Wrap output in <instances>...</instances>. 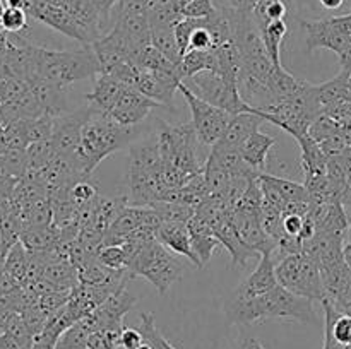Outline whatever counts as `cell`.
Segmentation results:
<instances>
[{"label":"cell","mask_w":351,"mask_h":349,"mask_svg":"<svg viewBox=\"0 0 351 349\" xmlns=\"http://www.w3.org/2000/svg\"><path fill=\"white\" fill-rule=\"evenodd\" d=\"M228 317L235 324L245 325L267 320V318H290L302 324H314L317 320L314 301L291 293L281 284L252 300H233L232 298Z\"/></svg>","instance_id":"obj_1"},{"label":"cell","mask_w":351,"mask_h":349,"mask_svg":"<svg viewBox=\"0 0 351 349\" xmlns=\"http://www.w3.org/2000/svg\"><path fill=\"white\" fill-rule=\"evenodd\" d=\"M134 137L132 127L119 125L110 120L108 116L93 113L91 118L82 129L81 146H79L77 157L82 171L91 177L99 163L113 153L127 147Z\"/></svg>","instance_id":"obj_2"},{"label":"cell","mask_w":351,"mask_h":349,"mask_svg":"<svg viewBox=\"0 0 351 349\" xmlns=\"http://www.w3.org/2000/svg\"><path fill=\"white\" fill-rule=\"evenodd\" d=\"M99 74V64L91 44H82L79 50H48L38 47L36 79L71 86L82 79ZM34 79V81H36Z\"/></svg>","instance_id":"obj_3"},{"label":"cell","mask_w":351,"mask_h":349,"mask_svg":"<svg viewBox=\"0 0 351 349\" xmlns=\"http://www.w3.org/2000/svg\"><path fill=\"white\" fill-rule=\"evenodd\" d=\"M158 147L165 166H173L185 174L189 181L204 173V164L199 163L195 142H199L192 122L180 125H161L158 133Z\"/></svg>","instance_id":"obj_4"},{"label":"cell","mask_w":351,"mask_h":349,"mask_svg":"<svg viewBox=\"0 0 351 349\" xmlns=\"http://www.w3.org/2000/svg\"><path fill=\"white\" fill-rule=\"evenodd\" d=\"M127 270L134 277L139 276L149 281L163 296L180 279L184 274V266L177 257L168 252L167 246L161 245L158 240H153L132 257Z\"/></svg>","instance_id":"obj_5"},{"label":"cell","mask_w":351,"mask_h":349,"mask_svg":"<svg viewBox=\"0 0 351 349\" xmlns=\"http://www.w3.org/2000/svg\"><path fill=\"white\" fill-rule=\"evenodd\" d=\"M278 283L291 293L311 301H322L328 298L321 267L304 253L290 255L276 263Z\"/></svg>","instance_id":"obj_6"},{"label":"cell","mask_w":351,"mask_h":349,"mask_svg":"<svg viewBox=\"0 0 351 349\" xmlns=\"http://www.w3.org/2000/svg\"><path fill=\"white\" fill-rule=\"evenodd\" d=\"M189 89L202 98L204 101L211 103L213 106L225 109L230 115H239V113L252 112V106L247 105L239 92V84L237 79L226 77V75L218 74L213 70H204L195 74L194 77L189 79Z\"/></svg>","instance_id":"obj_7"},{"label":"cell","mask_w":351,"mask_h":349,"mask_svg":"<svg viewBox=\"0 0 351 349\" xmlns=\"http://www.w3.org/2000/svg\"><path fill=\"white\" fill-rule=\"evenodd\" d=\"M300 24L307 33L308 51L328 48L339 57L351 47V12L315 21L302 19Z\"/></svg>","instance_id":"obj_8"},{"label":"cell","mask_w":351,"mask_h":349,"mask_svg":"<svg viewBox=\"0 0 351 349\" xmlns=\"http://www.w3.org/2000/svg\"><path fill=\"white\" fill-rule=\"evenodd\" d=\"M178 91L182 92V96L187 101L189 108H191L192 125H194L195 133H197L199 144L215 146L218 140H221L223 133H225L226 127H228L233 115H230L225 109L218 108V106H213L211 103L199 98L184 82L180 84Z\"/></svg>","instance_id":"obj_9"},{"label":"cell","mask_w":351,"mask_h":349,"mask_svg":"<svg viewBox=\"0 0 351 349\" xmlns=\"http://www.w3.org/2000/svg\"><path fill=\"white\" fill-rule=\"evenodd\" d=\"M137 296L127 291V286H122L119 291L112 294L101 307L96 308L93 313L84 317L82 320L86 322L91 332L99 331H123V317L136 307Z\"/></svg>","instance_id":"obj_10"},{"label":"cell","mask_w":351,"mask_h":349,"mask_svg":"<svg viewBox=\"0 0 351 349\" xmlns=\"http://www.w3.org/2000/svg\"><path fill=\"white\" fill-rule=\"evenodd\" d=\"M93 113H95V109L91 106H84V108H79L72 113H64L60 116H55L51 142L57 147L58 154H64V156L75 159L79 163L77 151L79 146H81L82 129H84L88 120L93 116Z\"/></svg>","instance_id":"obj_11"},{"label":"cell","mask_w":351,"mask_h":349,"mask_svg":"<svg viewBox=\"0 0 351 349\" xmlns=\"http://www.w3.org/2000/svg\"><path fill=\"white\" fill-rule=\"evenodd\" d=\"M158 106L160 105L156 101L144 96L143 92L136 91L132 88H125L112 112L105 116H108L110 120L117 122L119 125L132 127L136 123L143 122L149 115L151 109L158 108Z\"/></svg>","instance_id":"obj_12"},{"label":"cell","mask_w":351,"mask_h":349,"mask_svg":"<svg viewBox=\"0 0 351 349\" xmlns=\"http://www.w3.org/2000/svg\"><path fill=\"white\" fill-rule=\"evenodd\" d=\"M26 12L27 16L40 21V23L47 24V26L51 27V29L58 31V33L65 34V36L79 41V43L89 44L88 40H86L84 33L81 31V27H79L77 23L74 21V17H72L65 9L51 5V3L45 2V0H38V2H34L33 5L27 7Z\"/></svg>","instance_id":"obj_13"},{"label":"cell","mask_w":351,"mask_h":349,"mask_svg":"<svg viewBox=\"0 0 351 349\" xmlns=\"http://www.w3.org/2000/svg\"><path fill=\"white\" fill-rule=\"evenodd\" d=\"M228 219L235 224V228L239 229L243 242H245L254 252H257L259 255H273L278 243L276 240H273L266 231H264L263 224H261V216H245L239 214V212L235 211H230Z\"/></svg>","instance_id":"obj_14"},{"label":"cell","mask_w":351,"mask_h":349,"mask_svg":"<svg viewBox=\"0 0 351 349\" xmlns=\"http://www.w3.org/2000/svg\"><path fill=\"white\" fill-rule=\"evenodd\" d=\"M324 308V348L322 349H351V315L339 311L326 298Z\"/></svg>","instance_id":"obj_15"},{"label":"cell","mask_w":351,"mask_h":349,"mask_svg":"<svg viewBox=\"0 0 351 349\" xmlns=\"http://www.w3.org/2000/svg\"><path fill=\"white\" fill-rule=\"evenodd\" d=\"M276 266L269 255H261L259 266L252 274L239 286L233 294V300H252V298L266 294L273 287L278 286Z\"/></svg>","instance_id":"obj_16"},{"label":"cell","mask_w":351,"mask_h":349,"mask_svg":"<svg viewBox=\"0 0 351 349\" xmlns=\"http://www.w3.org/2000/svg\"><path fill=\"white\" fill-rule=\"evenodd\" d=\"M206 161L215 164V166L221 168L223 171H226L232 177H242L247 178V180H257L261 177V171H257L256 168H252L243 159L239 147L216 142L215 146H211V153H209Z\"/></svg>","instance_id":"obj_17"},{"label":"cell","mask_w":351,"mask_h":349,"mask_svg":"<svg viewBox=\"0 0 351 349\" xmlns=\"http://www.w3.org/2000/svg\"><path fill=\"white\" fill-rule=\"evenodd\" d=\"M29 89L43 115H64L67 108V86L47 79H36L29 82Z\"/></svg>","instance_id":"obj_18"},{"label":"cell","mask_w":351,"mask_h":349,"mask_svg":"<svg viewBox=\"0 0 351 349\" xmlns=\"http://www.w3.org/2000/svg\"><path fill=\"white\" fill-rule=\"evenodd\" d=\"M123 89H125V86L119 79L113 77V75L98 74L96 75L95 88H93L91 92L86 94L88 106H91L95 109V113L108 115L113 109V106L117 105V101H119Z\"/></svg>","instance_id":"obj_19"},{"label":"cell","mask_w":351,"mask_h":349,"mask_svg":"<svg viewBox=\"0 0 351 349\" xmlns=\"http://www.w3.org/2000/svg\"><path fill=\"white\" fill-rule=\"evenodd\" d=\"M156 238L161 245H165L173 253L187 257L197 267V259H195L194 252H192L191 233H189V228L185 222H161V226L156 231Z\"/></svg>","instance_id":"obj_20"},{"label":"cell","mask_w":351,"mask_h":349,"mask_svg":"<svg viewBox=\"0 0 351 349\" xmlns=\"http://www.w3.org/2000/svg\"><path fill=\"white\" fill-rule=\"evenodd\" d=\"M215 235H216V238L219 240V243H221V245L225 246L230 253H232L233 266L247 267L252 257L259 255V253L254 252V250L250 248L245 242H243L242 236H240V233H239V229L235 228V224H233L230 219H226V221L223 222L218 229H215Z\"/></svg>","instance_id":"obj_21"},{"label":"cell","mask_w":351,"mask_h":349,"mask_svg":"<svg viewBox=\"0 0 351 349\" xmlns=\"http://www.w3.org/2000/svg\"><path fill=\"white\" fill-rule=\"evenodd\" d=\"M264 122H266V120H264L263 116L257 115V113H254V108L252 112L233 115L228 127H226L225 133H223L221 140H218V142L226 144V146L232 147H239L247 137H250L254 132H257Z\"/></svg>","instance_id":"obj_22"},{"label":"cell","mask_w":351,"mask_h":349,"mask_svg":"<svg viewBox=\"0 0 351 349\" xmlns=\"http://www.w3.org/2000/svg\"><path fill=\"white\" fill-rule=\"evenodd\" d=\"M276 139L271 135H266L263 132H254L252 135L247 137L242 144L239 146L240 154H242L243 159L250 164L252 168H256L257 171L264 173L266 170V159L269 151L273 149Z\"/></svg>","instance_id":"obj_23"},{"label":"cell","mask_w":351,"mask_h":349,"mask_svg":"<svg viewBox=\"0 0 351 349\" xmlns=\"http://www.w3.org/2000/svg\"><path fill=\"white\" fill-rule=\"evenodd\" d=\"M350 75L351 72L341 68L336 77L329 79V81L322 82V84H315V92H317V99L322 108L326 109L332 105H338V103L351 101Z\"/></svg>","instance_id":"obj_24"},{"label":"cell","mask_w":351,"mask_h":349,"mask_svg":"<svg viewBox=\"0 0 351 349\" xmlns=\"http://www.w3.org/2000/svg\"><path fill=\"white\" fill-rule=\"evenodd\" d=\"M305 82H307L305 79H297L295 75H291L287 68H283V65H274L266 86L273 92L274 99H285L300 92Z\"/></svg>","instance_id":"obj_25"},{"label":"cell","mask_w":351,"mask_h":349,"mask_svg":"<svg viewBox=\"0 0 351 349\" xmlns=\"http://www.w3.org/2000/svg\"><path fill=\"white\" fill-rule=\"evenodd\" d=\"M290 33V27L285 19L271 21L269 24L261 27V36H263L264 47H266L267 55L274 65H281V44L285 38Z\"/></svg>","instance_id":"obj_26"},{"label":"cell","mask_w":351,"mask_h":349,"mask_svg":"<svg viewBox=\"0 0 351 349\" xmlns=\"http://www.w3.org/2000/svg\"><path fill=\"white\" fill-rule=\"evenodd\" d=\"M178 67H180V72L185 81V79L194 77L199 72L215 70V55H213V50H189L182 57Z\"/></svg>","instance_id":"obj_27"},{"label":"cell","mask_w":351,"mask_h":349,"mask_svg":"<svg viewBox=\"0 0 351 349\" xmlns=\"http://www.w3.org/2000/svg\"><path fill=\"white\" fill-rule=\"evenodd\" d=\"M175 27H151V44L173 64H180L182 53L175 38Z\"/></svg>","instance_id":"obj_28"},{"label":"cell","mask_w":351,"mask_h":349,"mask_svg":"<svg viewBox=\"0 0 351 349\" xmlns=\"http://www.w3.org/2000/svg\"><path fill=\"white\" fill-rule=\"evenodd\" d=\"M58 154L55 144L50 140H41V142H31L26 149L27 156V171H41L51 163Z\"/></svg>","instance_id":"obj_29"},{"label":"cell","mask_w":351,"mask_h":349,"mask_svg":"<svg viewBox=\"0 0 351 349\" xmlns=\"http://www.w3.org/2000/svg\"><path fill=\"white\" fill-rule=\"evenodd\" d=\"M151 207L160 214L161 221L171 222H185L187 224L195 216V205L184 204V202H154Z\"/></svg>","instance_id":"obj_30"},{"label":"cell","mask_w":351,"mask_h":349,"mask_svg":"<svg viewBox=\"0 0 351 349\" xmlns=\"http://www.w3.org/2000/svg\"><path fill=\"white\" fill-rule=\"evenodd\" d=\"M263 188H261L259 178L257 180H252L247 187V190L243 192L242 197L239 198V202L235 204V207L232 211L239 212V214L245 216H261V211H263Z\"/></svg>","instance_id":"obj_31"},{"label":"cell","mask_w":351,"mask_h":349,"mask_svg":"<svg viewBox=\"0 0 351 349\" xmlns=\"http://www.w3.org/2000/svg\"><path fill=\"white\" fill-rule=\"evenodd\" d=\"M91 334V328L86 325L84 320L75 322L60 335L55 349H88V341Z\"/></svg>","instance_id":"obj_32"},{"label":"cell","mask_w":351,"mask_h":349,"mask_svg":"<svg viewBox=\"0 0 351 349\" xmlns=\"http://www.w3.org/2000/svg\"><path fill=\"white\" fill-rule=\"evenodd\" d=\"M27 267H29V252L26 250V246L19 242L10 248L9 255H7L5 263H3V270L10 274L12 277H16L19 283H23L26 279Z\"/></svg>","instance_id":"obj_33"},{"label":"cell","mask_w":351,"mask_h":349,"mask_svg":"<svg viewBox=\"0 0 351 349\" xmlns=\"http://www.w3.org/2000/svg\"><path fill=\"white\" fill-rule=\"evenodd\" d=\"M261 177L264 180L269 181L281 195H283L285 201L290 204V202H300V201H311L308 198V192L305 188V185L297 183V181H291L287 180V178H281V177H273V174H267V173H261Z\"/></svg>","instance_id":"obj_34"},{"label":"cell","mask_w":351,"mask_h":349,"mask_svg":"<svg viewBox=\"0 0 351 349\" xmlns=\"http://www.w3.org/2000/svg\"><path fill=\"white\" fill-rule=\"evenodd\" d=\"M53 120L51 115H41L38 118H26L24 127H26L27 139L31 142H41V140H50L53 135Z\"/></svg>","instance_id":"obj_35"},{"label":"cell","mask_w":351,"mask_h":349,"mask_svg":"<svg viewBox=\"0 0 351 349\" xmlns=\"http://www.w3.org/2000/svg\"><path fill=\"white\" fill-rule=\"evenodd\" d=\"M191 245L192 252L197 259V267L202 269L211 260L213 253L221 243L216 238V235H191Z\"/></svg>","instance_id":"obj_36"},{"label":"cell","mask_w":351,"mask_h":349,"mask_svg":"<svg viewBox=\"0 0 351 349\" xmlns=\"http://www.w3.org/2000/svg\"><path fill=\"white\" fill-rule=\"evenodd\" d=\"M2 174L14 178H23L27 173L26 149H7L2 154Z\"/></svg>","instance_id":"obj_37"},{"label":"cell","mask_w":351,"mask_h":349,"mask_svg":"<svg viewBox=\"0 0 351 349\" xmlns=\"http://www.w3.org/2000/svg\"><path fill=\"white\" fill-rule=\"evenodd\" d=\"M98 260L113 270H127L129 259L122 245H103L98 252Z\"/></svg>","instance_id":"obj_38"},{"label":"cell","mask_w":351,"mask_h":349,"mask_svg":"<svg viewBox=\"0 0 351 349\" xmlns=\"http://www.w3.org/2000/svg\"><path fill=\"white\" fill-rule=\"evenodd\" d=\"M339 132H341V127H339L331 116L326 115V113L317 116V118L312 122V125L308 127V135H311L317 144Z\"/></svg>","instance_id":"obj_39"},{"label":"cell","mask_w":351,"mask_h":349,"mask_svg":"<svg viewBox=\"0 0 351 349\" xmlns=\"http://www.w3.org/2000/svg\"><path fill=\"white\" fill-rule=\"evenodd\" d=\"M2 23L9 34H23L27 29V12L24 9L5 7L2 12Z\"/></svg>","instance_id":"obj_40"},{"label":"cell","mask_w":351,"mask_h":349,"mask_svg":"<svg viewBox=\"0 0 351 349\" xmlns=\"http://www.w3.org/2000/svg\"><path fill=\"white\" fill-rule=\"evenodd\" d=\"M5 139H7V149H27V146H29V139H27L24 120H16V122L12 123H7Z\"/></svg>","instance_id":"obj_41"},{"label":"cell","mask_w":351,"mask_h":349,"mask_svg":"<svg viewBox=\"0 0 351 349\" xmlns=\"http://www.w3.org/2000/svg\"><path fill=\"white\" fill-rule=\"evenodd\" d=\"M218 10L213 0H187L182 9V16L191 19H208Z\"/></svg>","instance_id":"obj_42"},{"label":"cell","mask_w":351,"mask_h":349,"mask_svg":"<svg viewBox=\"0 0 351 349\" xmlns=\"http://www.w3.org/2000/svg\"><path fill=\"white\" fill-rule=\"evenodd\" d=\"M71 198L79 209H82L98 198V190L88 180H82L71 188Z\"/></svg>","instance_id":"obj_43"},{"label":"cell","mask_w":351,"mask_h":349,"mask_svg":"<svg viewBox=\"0 0 351 349\" xmlns=\"http://www.w3.org/2000/svg\"><path fill=\"white\" fill-rule=\"evenodd\" d=\"M201 24V19H191V17H184L180 23L175 26V38H177L178 48H180V53L184 57L189 51V43H191V36L194 33L195 27Z\"/></svg>","instance_id":"obj_44"},{"label":"cell","mask_w":351,"mask_h":349,"mask_svg":"<svg viewBox=\"0 0 351 349\" xmlns=\"http://www.w3.org/2000/svg\"><path fill=\"white\" fill-rule=\"evenodd\" d=\"M122 332L99 331L91 334L88 341V349H119V339Z\"/></svg>","instance_id":"obj_45"},{"label":"cell","mask_w":351,"mask_h":349,"mask_svg":"<svg viewBox=\"0 0 351 349\" xmlns=\"http://www.w3.org/2000/svg\"><path fill=\"white\" fill-rule=\"evenodd\" d=\"M213 48V36L209 31L206 19H201V24L194 29L189 43V50H211Z\"/></svg>","instance_id":"obj_46"},{"label":"cell","mask_w":351,"mask_h":349,"mask_svg":"<svg viewBox=\"0 0 351 349\" xmlns=\"http://www.w3.org/2000/svg\"><path fill=\"white\" fill-rule=\"evenodd\" d=\"M302 246H304V242H302L298 236H291L285 233V235L278 240L276 250H274L273 253H276V255L280 257V260H283L290 255L302 253Z\"/></svg>","instance_id":"obj_47"},{"label":"cell","mask_w":351,"mask_h":349,"mask_svg":"<svg viewBox=\"0 0 351 349\" xmlns=\"http://www.w3.org/2000/svg\"><path fill=\"white\" fill-rule=\"evenodd\" d=\"M319 147L322 149V153L326 154V157H336L339 156V154L343 153V151L346 149V140H345V135H343V132L339 133H335V135L328 137L326 140H322V142H319Z\"/></svg>","instance_id":"obj_48"},{"label":"cell","mask_w":351,"mask_h":349,"mask_svg":"<svg viewBox=\"0 0 351 349\" xmlns=\"http://www.w3.org/2000/svg\"><path fill=\"white\" fill-rule=\"evenodd\" d=\"M144 342V335L141 328L123 327L122 334H120L119 346L122 349H137Z\"/></svg>","instance_id":"obj_49"},{"label":"cell","mask_w":351,"mask_h":349,"mask_svg":"<svg viewBox=\"0 0 351 349\" xmlns=\"http://www.w3.org/2000/svg\"><path fill=\"white\" fill-rule=\"evenodd\" d=\"M283 226H285V233H287V235L298 236V238H300L302 226H304V216L285 214L283 216Z\"/></svg>","instance_id":"obj_50"},{"label":"cell","mask_w":351,"mask_h":349,"mask_svg":"<svg viewBox=\"0 0 351 349\" xmlns=\"http://www.w3.org/2000/svg\"><path fill=\"white\" fill-rule=\"evenodd\" d=\"M21 283L16 277L10 276L7 270H0V296H5V294L16 293L17 289H21Z\"/></svg>","instance_id":"obj_51"},{"label":"cell","mask_w":351,"mask_h":349,"mask_svg":"<svg viewBox=\"0 0 351 349\" xmlns=\"http://www.w3.org/2000/svg\"><path fill=\"white\" fill-rule=\"evenodd\" d=\"M89 2H91L93 7H95V9L98 10L99 17H101L103 26H105V24L108 23L110 12H112L113 5H117V3H119L120 0H89Z\"/></svg>","instance_id":"obj_52"},{"label":"cell","mask_w":351,"mask_h":349,"mask_svg":"<svg viewBox=\"0 0 351 349\" xmlns=\"http://www.w3.org/2000/svg\"><path fill=\"white\" fill-rule=\"evenodd\" d=\"M257 3H259V0H230V7L232 9L245 14H252Z\"/></svg>","instance_id":"obj_53"},{"label":"cell","mask_w":351,"mask_h":349,"mask_svg":"<svg viewBox=\"0 0 351 349\" xmlns=\"http://www.w3.org/2000/svg\"><path fill=\"white\" fill-rule=\"evenodd\" d=\"M346 2H348V0H317V3L324 10H331V12L343 10V14H345L346 10Z\"/></svg>","instance_id":"obj_54"},{"label":"cell","mask_w":351,"mask_h":349,"mask_svg":"<svg viewBox=\"0 0 351 349\" xmlns=\"http://www.w3.org/2000/svg\"><path fill=\"white\" fill-rule=\"evenodd\" d=\"M343 257H345L346 263H348L351 269V221H350L348 231H346V236H345V243H343Z\"/></svg>","instance_id":"obj_55"},{"label":"cell","mask_w":351,"mask_h":349,"mask_svg":"<svg viewBox=\"0 0 351 349\" xmlns=\"http://www.w3.org/2000/svg\"><path fill=\"white\" fill-rule=\"evenodd\" d=\"M237 349H266L263 346V342L256 337H247L240 342V346Z\"/></svg>","instance_id":"obj_56"},{"label":"cell","mask_w":351,"mask_h":349,"mask_svg":"<svg viewBox=\"0 0 351 349\" xmlns=\"http://www.w3.org/2000/svg\"><path fill=\"white\" fill-rule=\"evenodd\" d=\"M0 349H21V348L12 337H9V335L5 334V332H0Z\"/></svg>","instance_id":"obj_57"},{"label":"cell","mask_w":351,"mask_h":349,"mask_svg":"<svg viewBox=\"0 0 351 349\" xmlns=\"http://www.w3.org/2000/svg\"><path fill=\"white\" fill-rule=\"evenodd\" d=\"M339 64H341L343 70L351 72V47L343 55H339Z\"/></svg>","instance_id":"obj_58"},{"label":"cell","mask_w":351,"mask_h":349,"mask_svg":"<svg viewBox=\"0 0 351 349\" xmlns=\"http://www.w3.org/2000/svg\"><path fill=\"white\" fill-rule=\"evenodd\" d=\"M343 135H345V140H346V146L351 147V127H348V129L343 132Z\"/></svg>","instance_id":"obj_59"},{"label":"cell","mask_w":351,"mask_h":349,"mask_svg":"<svg viewBox=\"0 0 351 349\" xmlns=\"http://www.w3.org/2000/svg\"><path fill=\"white\" fill-rule=\"evenodd\" d=\"M5 70H3L2 67H0V89H2V84H3V79H5Z\"/></svg>","instance_id":"obj_60"},{"label":"cell","mask_w":351,"mask_h":349,"mask_svg":"<svg viewBox=\"0 0 351 349\" xmlns=\"http://www.w3.org/2000/svg\"><path fill=\"white\" fill-rule=\"evenodd\" d=\"M137 349H154V348H153V346L149 344V342H147V341H144L143 344H141L139 348H137Z\"/></svg>","instance_id":"obj_61"},{"label":"cell","mask_w":351,"mask_h":349,"mask_svg":"<svg viewBox=\"0 0 351 349\" xmlns=\"http://www.w3.org/2000/svg\"><path fill=\"white\" fill-rule=\"evenodd\" d=\"M348 190L351 192V173H350V177H348Z\"/></svg>","instance_id":"obj_62"},{"label":"cell","mask_w":351,"mask_h":349,"mask_svg":"<svg viewBox=\"0 0 351 349\" xmlns=\"http://www.w3.org/2000/svg\"><path fill=\"white\" fill-rule=\"evenodd\" d=\"M0 170H2V156H0Z\"/></svg>","instance_id":"obj_63"}]
</instances>
